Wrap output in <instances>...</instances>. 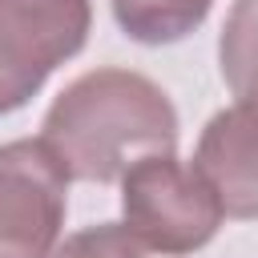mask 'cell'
Segmentation results:
<instances>
[{"mask_svg": "<svg viewBox=\"0 0 258 258\" xmlns=\"http://www.w3.org/2000/svg\"><path fill=\"white\" fill-rule=\"evenodd\" d=\"M40 141L73 181H121L149 157L177 149V109L169 93L133 69H93L60 89L40 121Z\"/></svg>", "mask_w": 258, "mask_h": 258, "instance_id": "1", "label": "cell"}, {"mask_svg": "<svg viewBox=\"0 0 258 258\" xmlns=\"http://www.w3.org/2000/svg\"><path fill=\"white\" fill-rule=\"evenodd\" d=\"M222 202L206 173L177 153H149L121 173V222L153 254H194L222 230Z\"/></svg>", "mask_w": 258, "mask_h": 258, "instance_id": "2", "label": "cell"}, {"mask_svg": "<svg viewBox=\"0 0 258 258\" xmlns=\"http://www.w3.org/2000/svg\"><path fill=\"white\" fill-rule=\"evenodd\" d=\"M89 28L93 0H0V117L24 109L89 44Z\"/></svg>", "mask_w": 258, "mask_h": 258, "instance_id": "3", "label": "cell"}, {"mask_svg": "<svg viewBox=\"0 0 258 258\" xmlns=\"http://www.w3.org/2000/svg\"><path fill=\"white\" fill-rule=\"evenodd\" d=\"M69 169L40 137L0 145V258H52L69 210Z\"/></svg>", "mask_w": 258, "mask_h": 258, "instance_id": "4", "label": "cell"}, {"mask_svg": "<svg viewBox=\"0 0 258 258\" xmlns=\"http://www.w3.org/2000/svg\"><path fill=\"white\" fill-rule=\"evenodd\" d=\"M194 165L214 185L226 218H258V97L234 101L206 121Z\"/></svg>", "mask_w": 258, "mask_h": 258, "instance_id": "5", "label": "cell"}, {"mask_svg": "<svg viewBox=\"0 0 258 258\" xmlns=\"http://www.w3.org/2000/svg\"><path fill=\"white\" fill-rule=\"evenodd\" d=\"M117 28L149 48L177 44L198 32L214 8V0H109Z\"/></svg>", "mask_w": 258, "mask_h": 258, "instance_id": "6", "label": "cell"}, {"mask_svg": "<svg viewBox=\"0 0 258 258\" xmlns=\"http://www.w3.org/2000/svg\"><path fill=\"white\" fill-rule=\"evenodd\" d=\"M218 69L234 101L258 97V0H234L218 32Z\"/></svg>", "mask_w": 258, "mask_h": 258, "instance_id": "7", "label": "cell"}, {"mask_svg": "<svg viewBox=\"0 0 258 258\" xmlns=\"http://www.w3.org/2000/svg\"><path fill=\"white\" fill-rule=\"evenodd\" d=\"M52 258H145V246L133 238L125 222H101L69 234Z\"/></svg>", "mask_w": 258, "mask_h": 258, "instance_id": "8", "label": "cell"}]
</instances>
